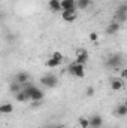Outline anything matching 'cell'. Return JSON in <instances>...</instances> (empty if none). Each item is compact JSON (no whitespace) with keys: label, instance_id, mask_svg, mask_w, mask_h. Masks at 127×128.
Returning <instances> with one entry per match:
<instances>
[{"label":"cell","instance_id":"15","mask_svg":"<svg viewBox=\"0 0 127 128\" xmlns=\"http://www.w3.org/2000/svg\"><path fill=\"white\" fill-rule=\"evenodd\" d=\"M49 9L52 10V12H58V10H61V6H60V0H49Z\"/></svg>","mask_w":127,"mask_h":128},{"label":"cell","instance_id":"13","mask_svg":"<svg viewBox=\"0 0 127 128\" xmlns=\"http://www.w3.org/2000/svg\"><path fill=\"white\" fill-rule=\"evenodd\" d=\"M30 100H32V101H42V100H43V92H42L39 88H36L32 92V96H30Z\"/></svg>","mask_w":127,"mask_h":128},{"label":"cell","instance_id":"1","mask_svg":"<svg viewBox=\"0 0 127 128\" xmlns=\"http://www.w3.org/2000/svg\"><path fill=\"white\" fill-rule=\"evenodd\" d=\"M123 64V55L121 54H112L108 60H106V67L108 68H118Z\"/></svg>","mask_w":127,"mask_h":128},{"label":"cell","instance_id":"24","mask_svg":"<svg viewBox=\"0 0 127 128\" xmlns=\"http://www.w3.org/2000/svg\"><path fill=\"white\" fill-rule=\"evenodd\" d=\"M127 78V68H123L121 70V79H126Z\"/></svg>","mask_w":127,"mask_h":128},{"label":"cell","instance_id":"10","mask_svg":"<svg viewBox=\"0 0 127 128\" xmlns=\"http://www.w3.org/2000/svg\"><path fill=\"white\" fill-rule=\"evenodd\" d=\"M27 80H29V73H26V72H20V73L15 76V82L20 84V85L27 84Z\"/></svg>","mask_w":127,"mask_h":128},{"label":"cell","instance_id":"2","mask_svg":"<svg viewBox=\"0 0 127 128\" xmlns=\"http://www.w3.org/2000/svg\"><path fill=\"white\" fill-rule=\"evenodd\" d=\"M40 82H42L45 86H48V88H54V86H57L58 79H57L55 74H45L43 78H40Z\"/></svg>","mask_w":127,"mask_h":128},{"label":"cell","instance_id":"17","mask_svg":"<svg viewBox=\"0 0 127 128\" xmlns=\"http://www.w3.org/2000/svg\"><path fill=\"white\" fill-rule=\"evenodd\" d=\"M60 64H61V63H58L57 60H54V58L51 57V58L46 61V67H49V68H54V67H58Z\"/></svg>","mask_w":127,"mask_h":128},{"label":"cell","instance_id":"23","mask_svg":"<svg viewBox=\"0 0 127 128\" xmlns=\"http://www.w3.org/2000/svg\"><path fill=\"white\" fill-rule=\"evenodd\" d=\"M97 39H99V36H97L96 33H91V34H90V40H93V42H97Z\"/></svg>","mask_w":127,"mask_h":128},{"label":"cell","instance_id":"22","mask_svg":"<svg viewBox=\"0 0 127 128\" xmlns=\"http://www.w3.org/2000/svg\"><path fill=\"white\" fill-rule=\"evenodd\" d=\"M85 94H87L88 97L94 96V88H91V86H90V88H87V92H85Z\"/></svg>","mask_w":127,"mask_h":128},{"label":"cell","instance_id":"20","mask_svg":"<svg viewBox=\"0 0 127 128\" xmlns=\"http://www.w3.org/2000/svg\"><path fill=\"white\" fill-rule=\"evenodd\" d=\"M52 58H54V60H57L58 63H61V61H63V55H61V52H58V51H55V52L52 54Z\"/></svg>","mask_w":127,"mask_h":128},{"label":"cell","instance_id":"9","mask_svg":"<svg viewBox=\"0 0 127 128\" xmlns=\"http://www.w3.org/2000/svg\"><path fill=\"white\" fill-rule=\"evenodd\" d=\"M120 27H121V24H120V22L112 21V22L106 27V33H108V34H115V33L120 32Z\"/></svg>","mask_w":127,"mask_h":128},{"label":"cell","instance_id":"25","mask_svg":"<svg viewBox=\"0 0 127 128\" xmlns=\"http://www.w3.org/2000/svg\"><path fill=\"white\" fill-rule=\"evenodd\" d=\"M57 128H63V127H57Z\"/></svg>","mask_w":127,"mask_h":128},{"label":"cell","instance_id":"21","mask_svg":"<svg viewBox=\"0 0 127 128\" xmlns=\"http://www.w3.org/2000/svg\"><path fill=\"white\" fill-rule=\"evenodd\" d=\"M11 91H12V92H18V91H21V85L17 84V82L12 84V85H11Z\"/></svg>","mask_w":127,"mask_h":128},{"label":"cell","instance_id":"19","mask_svg":"<svg viewBox=\"0 0 127 128\" xmlns=\"http://www.w3.org/2000/svg\"><path fill=\"white\" fill-rule=\"evenodd\" d=\"M78 124H79V127H81V128H88V127H90L88 119H87V118H82V116L78 119Z\"/></svg>","mask_w":127,"mask_h":128},{"label":"cell","instance_id":"14","mask_svg":"<svg viewBox=\"0 0 127 128\" xmlns=\"http://www.w3.org/2000/svg\"><path fill=\"white\" fill-rule=\"evenodd\" d=\"M114 113H115L117 116H126L127 115V106L126 104H120V106L114 110Z\"/></svg>","mask_w":127,"mask_h":128},{"label":"cell","instance_id":"6","mask_svg":"<svg viewBox=\"0 0 127 128\" xmlns=\"http://www.w3.org/2000/svg\"><path fill=\"white\" fill-rule=\"evenodd\" d=\"M88 124H90L91 128H100L102 124H103V119H102L100 115H93V116L88 119Z\"/></svg>","mask_w":127,"mask_h":128},{"label":"cell","instance_id":"4","mask_svg":"<svg viewBox=\"0 0 127 128\" xmlns=\"http://www.w3.org/2000/svg\"><path fill=\"white\" fill-rule=\"evenodd\" d=\"M87 61H88V52H87V49H84V48L78 49L76 51V60H75V63L84 66Z\"/></svg>","mask_w":127,"mask_h":128},{"label":"cell","instance_id":"3","mask_svg":"<svg viewBox=\"0 0 127 128\" xmlns=\"http://www.w3.org/2000/svg\"><path fill=\"white\" fill-rule=\"evenodd\" d=\"M126 16H127V4H121V6L115 10V18H114V21L123 24V22L126 21Z\"/></svg>","mask_w":127,"mask_h":128},{"label":"cell","instance_id":"8","mask_svg":"<svg viewBox=\"0 0 127 128\" xmlns=\"http://www.w3.org/2000/svg\"><path fill=\"white\" fill-rule=\"evenodd\" d=\"M111 88L114 91H120V90L124 88V82L121 79H118V78H114V79H111Z\"/></svg>","mask_w":127,"mask_h":128},{"label":"cell","instance_id":"18","mask_svg":"<svg viewBox=\"0 0 127 128\" xmlns=\"http://www.w3.org/2000/svg\"><path fill=\"white\" fill-rule=\"evenodd\" d=\"M17 100H18L20 103H24V101H27L29 98H27V96L24 94V91L21 90V91H18V92H17Z\"/></svg>","mask_w":127,"mask_h":128},{"label":"cell","instance_id":"16","mask_svg":"<svg viewBox=\"0 0 127 128\" xmlns=\"http://www.w3.org/2000/svg\"><path fill=\"white\" fill-rule=\"evenodd\" d=\"M90 4H91V0H78V2H76V9L84 10V9H87Z\"/></svg>","mask_w":127,"mask_h":128},{"label":"cell","instance_id":"5","mask_svg":"<svg viewBox=\"0 0 127 128\" xmlns=\"http://www.w3.org/2000/svg\"><path fill=\"white\" fill-rule=\"evenodd\" d=\"M61 18L66 22H73L76 20V9H70V10H63Z\"/></svg>","mask_w":127,"mask_h":128},{"label":"cell","instance_id":"12","mask_svg":"<svg viewBox=\"0 0 127 128\" xmlns=\"http://www.w3.org/2000/svg\"><path fill=\"white\" fill-rule=\"evenodd\" d=\"M14 112V106L11 104V103H3V104H0V113L2 115H9V113H12Z\"/></svg>","mask_w":127,"mask_h":128},{"label":"cell","instance_id":"7","mask_svg":"<svg viewBox=\"0 0 127 128\" xmlns=\"http://www.w3.org/2000/svg\"><path fill=\"white\" fill-rule=\"evenodd\" d=\"M60 6H61V10L76 9V2L75 0H60Z\"/></svg>","mask_w":127,"mask_h":128},{"label":"cell","instance_id":"11","mask_svg":"<svg viewBox=\"0 0 127 128\" xmlns=\"http://www.w3.org/2000/svg\"><path fill=\"white\" fill-rule=\"evenodd\" d=\"M72 76H75V78H84V76H85L84 66L75 63V68H73V74H72Z\"/></svg>","mask_w":127,"mask_h":128}]
</instances>
